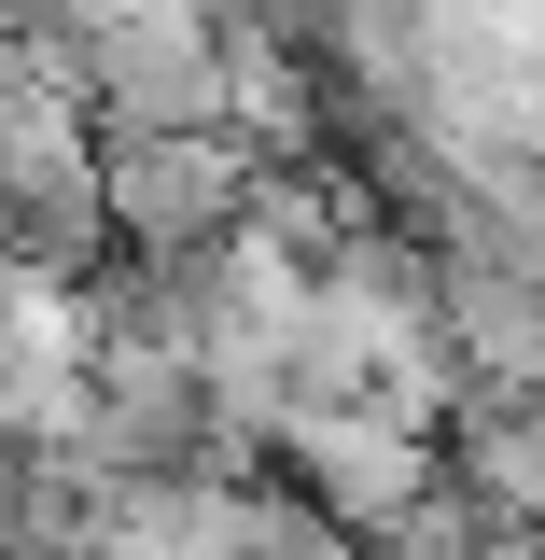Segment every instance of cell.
Masks as SVG:
<instances>
[{
    "instance_id": "cell-1",
    "label": "cell",
    "mask_w": 545,
    "mask_h": 560,
    "mask_svg": "<svg viewBox=\"0 0 545 560\" xmlns=\"http://www.w3.org/2000/svg\"><path fill=\"white\" fill-rule=\"evenodd\" d=\"M98 183H112V253H224L252 224V140L238 127H127L98 140Z\"/></svg>"
},
{
    "instance_id": "cell-2",
    "label": "cell",
    "mask_w": 545,
    "mask_h": 560,
    "mask_svg": "<svg viewBox=\"0 0 545 560\" xmlns=\"http://www.w3.org/2000/svg\"><path fill=\"white\" fill-rule=\"evenodd\" d=\"M434 560H545V533H518V518H489V504H476V518H462Z\"/></svg>"
}]
</instances>
